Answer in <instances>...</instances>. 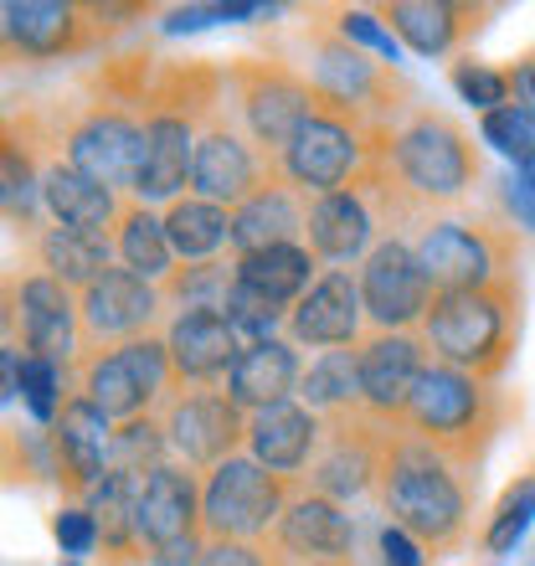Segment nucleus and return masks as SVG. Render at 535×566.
<instances>
[{"mask_svg": "<svg viewBox=\"0 0 535 566\" xmlns=\"http://www.w3.org/2000/svg\"><path fill=\"white\" fill-rule=\"evenodd\" d=\"M232 263L211 258V263H180L170 269V279L160 283V298H176L186 310H227V294H232Z\"/></svg>", "mask_w": 535, "mask_h": 566, "instance_id": "38", "label": "nucleus"}, {"mask_svg": "<svg viewBox=\"0 0 535 566\" xmlns=\"http://www.w3.org/2000/svg\"><path fill=\"white\" fill-rule=\"evenodd\" d=\"M479 139H484L494 155H505L515 170H521V165H531L535 160V104H525V98L500 104L494 114H484V119H479Z\"/></svg>", "mask_w": 535, "mask_h": 566, "instance_id": "39", "label": "nucleus"}, {"mask_svg": "<svg viewBox=\"0 0 535 566\" xmlns=\"http://www.w3.org/2000/svg\"><path fill=\"white\" fill-rule=\"evenodd\" d=\"M145 21V6H77V0H11V62L83 57L114 31Z\"/></svg>", "mask_w": 535, "mask_h": 566, "instance_id": "8", "label": "nucleus"}, {"mask_svg": "<svg viewBox=\"0 0 535 566\" xmlns=\"http://www.w3.org/2000/svg\"><path fill=\"white\" fill-rule=\"evenodd\" d=\"M232 273L248 294L279 304L283 314L310 294V283L319 279V258L310 253V242H283V248H263V253H238Z\"/></svg>", "mask_w": 535, "mask_h": 566, "instance_id": "31", "label": "nucleus"}, {"mask_svg": "<svg viewBox=\"0 0 535 566\" xmlns=\"http://www.w3.org/2000/svg\"><path fill=\"white\" fill-rule=\"evenodd\" d=\"M15 294H21V279H6V273H0V345H11L15 319H21V310H15Z\"/></svg>", "mask_w": 535, "mask_h": 566, "instance_id": "51", "label": "nucleus"}, {"mask_svg": "<svg viewBox=\"0 0 535 566\" xmlns=\"http://www.w3.org/2000/svg\"><path fill=\"white\" fill-rule=\"evenodd\" d=\"M500 196H505L510 217H515V227H531L535 232V160L521 165V170H510L505 186H500Z\"/></svg>", "mask_w": 535, "mask_h": 566, "instance_id": "47", "label": "nucleus"}, {"mask_svg": "<svg viewBox=\"0 0 535 566\" xmlns=\"http://www.w3.org/2000/svg\"><path fill=\"white\" fill-rule=\"evenodd\" d=\"M160 422L170 448H176V459L186 469H201V474H211L217 463L238 459V448H248V412L222 387L176 391Z\"/></svg>", "mask_w": 535, "mask_h": 566, "instance_id": "13", "label": "nucleus"}, {"mask_svg": "<svg viewBox=\"0 0 535 566\" xmlns=\"http://www.w3.org/2000/svg\"><path fill=\"white\" fill-rule=\"evenodd\" d=\"M319 443H325V418H314L304 402H279L248 418V453L283 479L304 474Z\"/></svg>", "mask_w": 535, "mask_h": 566, "instance_id": "27", "label": "nucleus"}, {"mask_svg": "<svg viewBox=\"0 0 535 566\" xmlns=\"http://www.w3.org/2000/svg\"><path fill=\"white\" fill-rule=\"evenodd\" d=\"M428 345L417 329H397V335H381L371 329L366 340L356 345V371H360V412H371L376 422H391L401 428L407 418V402H412L417 381L428 371Z\"/></svg>", "mask_w": 535, "mask_h": 566, "instance_id": "17", "label": "nucleus"}, {"mask_svg": "<svg viewBox=\"0 0 535 566\" xmlns=\"http://www.w3.org/2000/svg\"><path fill=\"white\" fill-rule=\"evenodd\" d=\"M391 176L412 196V207L459 201L479 180V149L459 119H448L438 108H412L391 129Z\"/></svg>", "mask_w": 535, "mask_h": 566, "instance_id": "4", "label": "nucleus"}, {"mask_svg": "<svg viewBox=\"0 0 535 566\" xmlns=\"http://www.w3.org/2000/svg\"><path fill=\"white\" fill-rule=\"evenodd\" d=\"M515 88H521L525 104H535V46L521 57V67H515Z\"/></svg>", "mask_w": 535, "mask_h": 566, "instance_id": "52", "label": "nucleus"}, {"mask_svg": "<svg viewBox=\"0 0 535 566\" xmlns=\"http://www.w3.org/2000/svg\"><path fill=\"white\" fill-rule=\"evenodd\" d=\"M201 566H283V556L263 541H207L201 536Z\"/></svg>", "mask_w": 535, "mask_h": 566, "instance_id": "46", "label": "nucleus"}, {"mask_svg": "<svg viewBox=\"0 0 535 566\" xmlns=\"http://www.w3.org/2000/svg\"><path fill=\"white\" fill-rule=\"evenodd\" d=\"M525 566H535V556H531V562H525Z\"/></svg>", "mask_w": 535, "mask_h": 566, "instance_id": "53", "label": "nucleus"}, {"mask_svg": "<svg viewBox=\"0 0 535 566\" xmlns=\"http://www.w3.org/2000/svg\"><path fill=\"white\" fill-rule=\"evenodd\" d=\"M376 15L391 27L407 52L417 57H453L469 36L484 31V15L490 6H459V0H391V6H376Z\"/></svg>", "mask_w": 535, "mask_h": 566, "instance_id": "25", "label": "nucleus"}, {"mask_svg": "<svg viewBox=\"0 0 535 566\" xmlns=\"http://www.w3.org/2000/svg\"><path fill=\"white\" fill-rule=\"evenodd\" d=\"M273 176H283L279 160L263 155L253 139L232 129L227 119H207V129L196 135V160H191V196L217 201V207H242L253 191H263Z\"/></svg>", "mask_w": 535, "mask_h": 566, "instance_id": "16", "label": "nucleus"}, {"mask_svg": "<svg viewBox=\"0 0 535 566\" xmlns=\"http://www.w3.org/2000/svg\"><path fill=\"white\" fill-rule=\"evenodd\" d=\"M160 222L176 263H211V258H222V248H232V211L217 207V201H201L191 191L170 201L160 211Z\"/></svg>", "mask_w": 535, "mask_h": 566, "instance_id": "33", "label": "nucleus"}, {"mask_svg": "<svg viewBox=\"0 0 535 566\" xmlns=\"http://www.w3.org/2000/svg\"><path fill=\"white\" fill-rule=\"evenodd\" d=\"M505 412L510 402L494 381H479V376H463L453 366L432 360L422 381H417L412 402H407L401 428L417 432L422 443H432L443 459H453L463 474H474L484 453H490V443L500 438V428H505Z\"/></svg>", "mask_w": 535, "mask_h": 566, "instance_id": "3", "label": "nucleus"}, {"mask_svg": "<svg viewBox=\"0 0 535 566\" xmlns=\"http://www.w3.org/2000/svg\"><path fill=\"white\" fill-rule=\"evenodd\" d=\"M376 227H381V207H376L371 180L360 176L356 186H345V191L314 196L304 242H310V253L319 258V263L345 269V263H366V253L376 248Z\"/></svg>", "mask_w": 535, "mask_h": 566, "instance_id": "19", "label": "nucleus"}, {"mask_svg": "<svg viewBox=\"0 0 535 566\" xmlns=\"http://www.w3.org/2000/svg\"><path fill=\"white\" fill-rule=\"evenodd\" d=\"M422 345L438 366H453L479 381H500L521 345V279H500L490 289L432 294L422 325Z\"/></svg>", "mask_w": 535, "mask_h": 566, "instance_id": "2", "label": "nucleus"}, {"mask_svg": "<svg viewBox=\"0 0 535 566\" xmlns=\"http://www.w3.org/2000/svg\"><path fill=\"white\" fill-rule=\"evenodd\" d=\"M376 566H428V552L401 525H381L376 531Z\"/></svg>", "mask_w": 535, "mask_h": 566, "instance_id": "48", "label": "nucleus"}, {"mask_svg": "<svg viewBox=\"0 0 535 566\" xmlns=\"http://www.w3.org/2000/svg\"><path fill=\"white\" fill-rule=\"evenodd\" d=\"M170 387H176L170 350H165V340H155V335L93 350V356H83V366H77V391H83L108 422L149 418L155 402H160Z\"/></svg>", "mask_w": 535, "mask_h": 566, "instance_id": "10", "label": "nucleus"}, {"mask_svg": "<svg viewBox=\"0 0 535 566\" xmlns=\"http://www.w3.org/2000/svg\"><path fill=\"white\" fill-rule=\"evenodd\" d=\"M227 88L238 98L248 139H253L263 155H273V160L294 145V135L314 119V108H319L310 77L294 73V67H283V62H263V57L232 62V67H227Z\"/></svg>", "mask_w": 535, "mask_h": 566, "instance_id": "11", "label": "nucleus"}, {"mask_svg": "<svg viewBox=\"0 0 535 566\" xmlns=\"http://www.w3.org/2000/svg\"><path fill=\"white\" fill-rule=\"evenodd\" d=\"M391 422H376L371 412H350V418L325 422V443L310 463V494H325L335 505H350L360 494L376 490L381 463H387Z\"/></svg>", "mask_w": 535, "mask_h": 566, "instance_id": "14", "label": "nucleus"}, {"mask_svg": "<svg viewBox=\"0 0 535 566\" xmlns=\"http://www.w3.org/2000/svg\"><path fill=\"white\" fill-rule=\"evenodd\" d=\"M273 552L283 556V566L356 562V521L345 515V505H335L325 494L298 490L283 510L279 531H273Z\"/></svg>", "mask_w": 535, "mask_h": 566, "instance_id": "22", "label": "nucleus"}, {"mask_svg": "<svg viewBox=\"0 0 535 566\" xmlns=\"http://www.w3.org/2000/svg\"><path fill=\"white\" fill-rule=\"evenodd\" d=\"M160 314V283L139 279L129 269H108L98 283H88L77 294V319H83V345L108 350V345L139 340L149 335Z\"/></svg>", "mask_w": 535, "mask_h": 566, "instance_id": "18", "label": "nucleus"}, {"mask_svg": "<svg viewBox=\"0 0 535 566\" xmlns=\"http://www.w3.org/2000/svg\"><path fill=\"white\" fill-rule=\"evenodd\" d=\"M139 145H145V119H134L124 104H93L83 119L62 129V160L73 165L77 176L98 180L108 191L134 196L139 180Z\"/></svg>", "mask_w": 535, "mask_h": 566, "instance_id": "12", "label": "nucleus"}, {"mask_svg": "<svg viewBox=\"0 0 535 566\" xmlns=\"http://www.w3.org/2000/svg\"><path fill=\"white\" fill-rule=\"evenodd\" d=\"M36 263L46 279L67 283V289H88L114 269V238H93V232H67V227H46L36 238Z\"/></svg>", "mask_w": 535, "mask_h": 566, "instance_id": "34", "label": "nucleus"}, {"mask_svg": "<svg viewBox=\"0 0 535 566\" xmlns=\"http://www.w3.org/2000/svg\"><path fill=\"white\" fill-rule=\"evenodd\" d=\"M298 494V479H283L273 469L238 453L201 474V536L207 541H273L283 510Z\"/></svg>", "mask_w": 535, "mask_h": 566, "instance_id": "7", "label": "nucleus"}, {"mask_svg": "<svg viewBox=\"0 0 535 566\" xmlns=\"http://www.w3.org/2000/svg\"><path fill=\"white\" fill-rule=\"evenodd\" d=\"M98 525V552L114 566H134V556H145V541H139V525H134V510H139V474H124V469H108L93 494L83 500Z\"/></svg>", "mask_w": 535, "mask_h": 566, "instance_id": "32", "label": "nucleus"}, {"mask_svg": "<svg viewBox=\"0 0 535 566\" xmlns=\"http://www.w3.org/2000/svg\"><path fill=\"white\" fill-rule=\"evenodd\" d=\"M15 335L27 356H42L52 366H73L83 350V319H77V298L67 283L46 279V273H27L21 294H15Z\"/></svg>", "mask_w": 535, "mask_h": 566, "instance_id": "23", "label": "nucleus"}, {"mask_svg": "<svg viewBox=\"0 0 535 566\" xmlns=\"http://www.w3.org/2000/svg\"><path fill=\"white\" fill-rule=\"evenodd\" d=\"M114 253L129 273L149 283H165L170 269H176V253H170V238H165V222L145 201H124L119 227H114Z\"/></svg>", "mask_w": 535, "mask_h": 566, "instance_id": "36", "label": "nucleus"}, {"mask_svg": "<svg viewBox=\"0 0 535 566\" xmlns=\"http://www.w3.org/2000/svg\"><path fill=\"white\" fill-rule=\"evenodd\" d=\"M165 350H170L176 381H191V387L227 381L232 360L242 356V345L222 310H180L170 319V329H165Z\"/></svg>", "mask_w": 535, "mask_h": 566, "instance_id": "26", "label": "nucleus"}, {"mask_svg": "<svg viewBox=\"0 0 535 566\" xmlns=\"http://www.w3.org/2000/svg\"><path fill=\"white\" fill-rule=\"evenodd\" d=\"M289 340L298 350H356L366 310H360V283L350 269H325L310 283V294L289 310Z\"/></svg>", "mask_w": 535, "mask_h": 566, "instance_id": "20", "label": "nucleus"}, {"mask_svg": "<svg viewBox=\"0 0 535 566\" xmlns=\"http://www.w3.org/2000/svg\"><path fill=\"white\" fill-rule=\"evenodd\" d=\"M335 31H340L350 46H360L366 57L387 62V67H397L401 62V42L391 36L387 21H381L376 11H366V6H340V11H335Z\"/></svg>", "mask_w": 535, "mask_h": 566, "instance_id": "44", "label": "nucleus"}, {"mask_svg": "<svg viewBox=\"0 0 535 566\" xmlns=\"http://www.w3.org/2000/svg\"><path fill=\"white\" fill-rule=\"evenodd\" d=\"M310 227V201L273 176L263 191H253L242 207H232V253H263V248H283L298 242Z\"/></svg>", "mask_w": 535, "mask_h": 566, "instance_id": "29", "label": "nucleus"}, {"mask_svg": "<svg viewBox=\"0 0 535 566\" xmlns=\"http://www.w3.org/2000/svg\"><path fill=\"white\" fill-rule=\"evenodd\" d=\"M298 376H304L298 345L279 335V340L248 345V350L232 360L222 391L242 407V412H248V418H253V412H268V407H279V402H294Z\"/></svg>", "mask_w": 535, "mask_h": 566, "instance_id": "28", "label": "nucleus"}, {"mask_svg": "<svg viewBox=\"0 0 535 566\" xmlns=\"http://www.w3.org/2000/svg\"><path fill=\"white\" fill-rule=\"evenodd\" d=\"M42 211L67 232H93V238H108L119 227V196L98 186V180L77 176L67 160L42 165Z\"/></svg>", "mask_w": 535, "mask_h": 566, "instance_id": "30", "label": "nucleus"}, {"mask_svg": "<svg viewBox=\"0 0 535 566\" xmlns=\"http://www.w3.org/2000/svg\"><path fill=\"white\" fill-rule=\"evenodd\" d=\"M294 402H304L314 418H350L360 412V371H356V350H319L298 376Z\"/></svg>", "mask_w": 535, "mask_h": 566, "instance_id": "35", "label": "nucleus"}, {"mask_svg": "<svg viewBox=\"0 0 535 566\" xmlns=\"http://www.w3.org/2000/svg\"><path fill=\"white\" fill-rule=\"evenodd\" d=\"M397 129V124H391ZM391 129L381 124H360L335 108H314V119L294 135V145L279 155L283 180L298 196H329L356 186L381 155L391 149Z\"/></svg>", "mask_w": 535, "mask_h": 566, "instance_id": "5", "label": "nucleus"}, {"mask_svg": "<svg viewBox=\"0 0 535 566\" xmlns=\"http://www.w3.org/2000/svg\"><path fill=\"white\" fill-rule=\"evenodd\" d=\"M21 360H27V350H21L15 340L0 345V407L21 397Z\"/></svg>", "mask_w": 535, "mask_h": 566, "instance_id": "49", "label": "nucleus"}, {"mask_svg": "<svg viewBox=\"0 0 535 566\" xmlns=\"http://www.w3.org/2000/svg\"><path fill=\"white\" fill-rule=\"evenodd\" d=\"M165 422L160 418H134V422H119L114 428V448H108V469H124V474H139L145 479L149 469L165 463Z\"/></svg>", "mask_w": 535, "mask_h": 566, "instance_id": "41", "label": "nucleus"}, {"mask_svg": "<svg viewBox=\"0 0 535 566\" xmlns=\"http://www.w3.org/2000/svg\"><path fill=\"white\" fill-rule=\"evenodd\" d=\"M149 566H201V536L176 541V546H160V552H149Z\"/></svg>", "mask_w": 535, "mask_h": 566, "instance_id": "50", "label": "nucleus"}, {"mask_svg": "<svg viewBox=\"0 0 535 566\" xmlns=\"http://www.w3.org/2000/svg\"><path fill=\"white\" fill-rule=\"evenodd\" d=\"M535 521V474H521V479H510L505 494L494 500L490 510V521H484V531H479V546L490 556H505L515 552L525 541V531H531Z\"/></svg>", "mask_w": 535, "mask_h": 566, "instance_id": "37", "label": "nucleus"}, {"mask_svg": "<svg viewBox=\"0 0 535 566\" xmlns=\"http://www.w3.org/2000/svg\"><path fill=\"white\" fill-rule=\"evenodd\" d=\"M52 536H57L62 556H93L98 552V525H93L88 505H62L52 515Z\"/></svg>", "mask_w": 535, "mask_h": 566, "instance_id": "45", "label": "nucleus"}, {"mask_svg": "<svg viewBox=\"0 0 535 566\" xmlns=\"http://www.w3.org/2000/svg\"><path fill=\"white\" fill-rule=\"evenodd\" d=\"M134 525H139L145 552H160V546L201 536V479H196V469L170 463V459H165L160 469H149V474L139 479Z\"/></svg>", "mask_w": 535, "mask_h": 566, "instance_id": "24", "label": "nucleus"}, {"mask_svg": "<svg viewBox=\"0 0 535 566\" xmlns=\"http://www.w3.org/2000/svg\"><path fill=\"white\" fill-rule=\"evenodd\" d=\"M46 438H52V479H57L73 500H88L93 484L108 474L114 422H108L83 391H73V397L62 402L57 422L46 428Z\"/></svg>", "mask_w": 535, "mask_h": 566, "instance_id": "21", "label": "nucleus"}, {"mask_svg": "<svg viewBox=\"0 0 535 566\" xmlns=\"http://www.w3.org/2000/svg\"><path fill=\"white\" fill-rule=\"evenodd\" d=\"M304 77H310L319 108L350 114V119H360V124H381V129H391L401 104L412 98V88H407V77H401L397 67L366 57V52L345 42L335 27L314 31Z\"/></svg>", "mask_w": 535, "mask_h": 566, "instance_id": "6", "label": "nucleus"}, {"mask_svg": "<svg viewBox=\"0 0 535 566\" xmlns=\"http://www.w3.org/2000/svg\"><path fill=\"white\" fill-rule=\"evenodd\" d=\"M356 283H360V310H366L371 329H381V335L417 329L422 325V314H428V304H432L428 273H422V263H417L412 242L397 238V232L381 238L371 253H366Z\"/></svg>", "mask_w": 535, "mask_h": 566, "instance_id": "15", "label": "nucleus"}, {"mask_svg": "<svg viewBox=\"0 0 535 566\" xmlns=\"http://www.w3.org/2000/svg\"><path fill=\"white\" fill-rule=\"evenodd\" d=\"M448 83H453V93H459L463 104L479 108V119H484V114H494L500 104H510V98H521L515 73L494 67V62H479V57H459V62H453V67H448Z\"/></svg>", "mask_w": 535, "mask_h": 566, "instance_id": "40", "label": "nucleus"}, {"mask_svg": "<svg viewBox=\"0 0 535 566\" xmlns=\"http://www.w3.org/2000/svg\"><path fill=\"white\" fill-rule=\"evenodd\" d=\"M412 253L428 273L432 294H459V289H490L500 279H521L515 273V238L505 227H474L459 217H438L412 238Z\"/></svg>", "mask_w": 535, "mask_h": 566, "instance_id": "9", "label": "nucleus"}, {"mask_svg": "<svg viewBox=\"0 0 535 566\" xmlns=\"http://www.w3.org/2000/svg\"><path fill=\"white\" fill-rule=\"evenodd\" d=\"M376 500L387 525H401L422 552H459L469 541V521H474L469 474L407 428H391Z\"/></svg>", "mask_w": 535, "mask_h": 566, "instance_id": "1", "label": "nucleus"}, {"mask_svg": "<svg viewBox=\"0 0 535 566\" xmlns=\"http://www.w3.org/2000/svg\"><path fill=\"white\" fill-rule=\"evenodd\" d=\"M67 397H73V391H67V366H52V360H42V356L21 360V402H27L31 422L52 428Z\"/></svg>", "mask_w": 535, "mask_h": 566, "instance_id": "43", "label": "nucleus"}, {"mask_svg": "<svg viewBox=\"0 0 535 566\" xmlns=\"http://www.w3.org/2000/svg\"><path fill=\"white\" fill-rule=\"evenodd\" d=\"M263 15H279V6H268V0H211V6H176V11H165L160 31L165 36H186V31L238 27V21H263Z\"/></svg>", "mask_w": 535, "mask_h": 566, "instance_id": "42", "label": "nucleus"}]
</instances>
